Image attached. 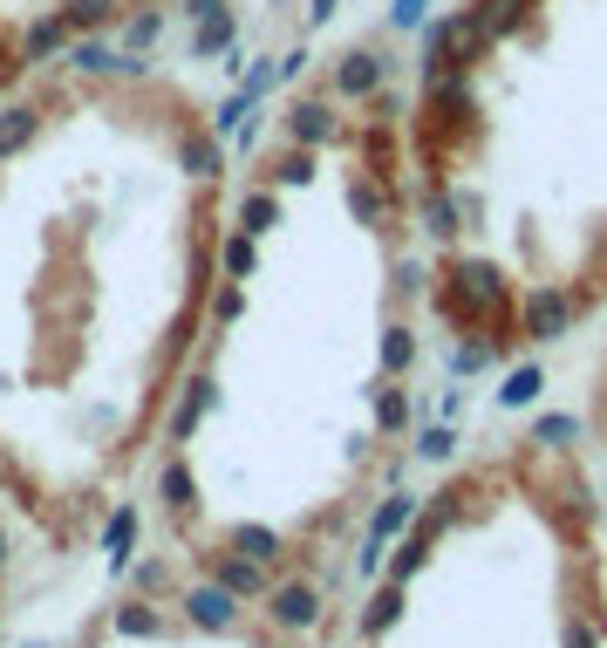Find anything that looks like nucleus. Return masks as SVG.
<instances>
[{
  "label": "nucleus",
  "mask_w": 607,
  "mask_h": 648,
  "mask_svg": "<svg viewBox=\"0 0 607 648\" xmlns=\"http://www.w3.org/2000/svg\"><path fill=\"white\" fill-rule=\"evenodd\" d=\"M157 14V0H0V90L90 34Z\"/></svg>",
  "instance_id": "obj_1"
},
{
  "label": "nucleus",
  "mask_w": 607,
  "mask_h": 648,
  "mask_svg": "<svg viewBox=\"0 0 607 648\" xmlns=\"http://www.w3.org/2000/svg\"><path fill=\"white\" fill-rule=\"evenodd\" d=\"M437 307L451 314V321H484V314H499L505 307V273L492 260H458L451 280H443V294Z\"/></svg>",
  "instance_id": "obj_2"
},
{
  "label": "nucleus",
  "mask_w": 607,
  "mask_h": 648,
  "mask_svg": "<svg viewBox=\"0 0 607 648\" xmlns=\"http://www.w3.org/2000/svg\"><path fill=\"white\" fill-rule=\"evenodd\" d=\"M383 83H389V62H383V55H369V49L342 55V69H335V96H342V103H369Z\"/></svg>",
  "instance_id": "obj_3"
},
{
  "label": "nucleus",
  "mask_w": 607,
  "mask_h": 648,
  "mask_svg": "<svg viewBox=\"0 0 607 648\" xmlns=\"http://www.w3.org/2000/svg\"><path fill=\"white\" fill-rule=\"evenodd\" d=\"M410 519H417V499H402V492H396V499L369 519V540H362V574H376V566H383V546H389Z\"/></svg>",
  "instance_id": "obj_4"
},
{
  "label": "nucleus",
  "mask_w": 607,
  "mask_h": 648,
  "mask_svg": "<svg viewBox=\"0 0 607 648\" xmlns=\"http://www.w3.org/2000/svg\"><path fill=\"white\" fill-rule=\"evenodd\" d=\"M266 615H273L280 628H314V621H321V594H314L307 581H280V587L266 594Z\"/></svg>",
  "instance_id": "obj_5"
},
{
  "label": "nucleus",
  "mask_w": 607,
  "mask_h": 648,
  "mask_svg": "<svg viewBox=\"0 0 607 648\" xmlns=\"http://www.w3.org/2000/svg\"><path fill=\"white\" fill-rule=\"evenodd\" d=\"M566 321H574V301H566V294H553V288L525 294V342H553V335H566Z\"/></svg>",
  "instance_id": "obj_6"
},
{
  "label": "nucleus",
  "mask_w": 607,
  "mask_h": 648,
  "mask_svg": "<svg viewBox=\"0 0 607 648\" xmlns=\"http://www.w3.org/2000/svg\"><path fill=\"white\" fill-rule=\"evenodd\" d=\"M287 137H294V144H307V150H321V144H335V109L321 103V96L294 103V109H287Z\"/></svg>",
  "instance_id": "obj_7"
},
{
  "label": "nucleus",
  "mask_w": 607,
  "mask_h": 648,
  "mask_svg": "<svg viewBox=\"0 0 607 648\" xmlns=\"http://www.w3.org/2000/svg\"><path fill=\"white\" fill-rule=\"evenodd\" d=\"M42 124L49 116L34 109V103H14V109H0V157H21L34 137H42Z\"/></svg>",
  "instance_id": "obj_8"
},
{
  "label": "nucleus",
  "mask_w": 607,
  "mask_h": 648,
  "mask_svg": "<svg viewBox=\"0 0 607 648\" xmlns=\"http://www.w3.org/2000/svg\"><path fill=\"white\" fill-rule=\"evenodd\" d=\"M185 615H191V628H206V635H219L226 621H232V594L212 581V587H198L191 600H185Z\"/></svg>",
  "instance_id": "obj_9"
},
{
  "label": "nucleus",
  "mask_w": 607,
  "mask_h": 648,
  "mask_svg": "<svg viewBox=\"0 0 607 648\" xmlns=\"http://www.w3.org/2000/svg\"><path fill=\"white\" fill-rule=\"evenodd\" d=\"M212 581H219V587H226L232 600H239V594H266V566H260V560H239V553H232V560H219V566H212Z\"/></svg>",
  "instance_id": "obj_10"
},
{
  "label": "nucleus",
  "mask_w": 607,
  "mask_h": 648,
  "mask_svg": "<svg viewBox=\"0 0 607 648\" xmlns=\"http://www.w3.org/2000/svg\"><path fill=\"white\" fill-rule=\"evenodd\" d=\"M458 226H464V206H458L443 185H430V191H423V232H430V239H451Z\"/></svg>",
  "instance_id": "obj_11"
},
{
  "label": "nucleus",
  "mask_w": 607,
  "mask_h": 648,
  "mask_svg": "<svg viewBox=\"0 0 607 648\" xmlns=\"http://www.w3.org/2000/svg\"><path fill=\"white\" fill-rule=\"evenodd\" d=\"M212 396H219V389H212V376H191V383H185V403H178V417H171V437H178V443L198 430V417L212 410Z\"/></svg>",
  "instance_id": "obj_12"
},
{
  "label": "nucleus",
  "mask_w": 607,
  "mask_h": 648,
  "mask_svg": "<svg viewBox=\"0 0 607 648\" xmlns=\"http://www.w3.org/2000/svg\"><path fill=\"white\" fill-rule=\"evenodd\" d=\"M226 546L239 553V560H280V533H266V525H226Z\"/></svg>",
  "instance_id": "obj_13"
},
{
  "label": "nucleus",
  "mask_w": 607,
  "mask_h": 648,
  "mask_svg": "<svg viewBox=\"0 0 607 648\" xmlns=\"http://www.w3.org/2000/svg\"><path fill=\"white\" fill-rule=\"evenodd\" d=\"M103 546H109V566L124 574V566H130V546H137V512H116L109 533H103Z\"/></svg>",
  "instance_id": "obj_14"
},
{
  "label": "nucleus",
  "mask_w": 607,
  "mask_h": 648,
  "mask_svg": "<svg viewBox=\"0 0 607 648\" xmlns=\"http://www.w3.org/2000/svg\"><path fill=\"white\" fill-rule=\"evenodd\" d=\"M348 206H355V219L376 226V219H389V191H383L376 178H355V185H348Z\"/></svg>",
  "instance_id": "obj_15"
},
{
  "label": "nucleus",
  "mask_w": 607,
  "mask_h": 648,
  "mask_svg": "<svg viewBox=\"0 0 607 648\" xmlns=\"http://www.w3.org/2000/svg\"><path fill=\"white\" fill-rule=\"evenodd\" d=\"M280 219V206H273V191H253L247 206H239V232H266Z\"/></svg>",
  "instance_id": "obj_16"
},
{
  "label": "nucleus",
  "mask_w": 607,
  "mask_h": 648,
  "mask_svg": "<svg viewBox=\"0 0 607 648\" xmlns=\"http://www.w3.org/2000/svg\"><path fill=\"white\" fill-rule=\"evenodd\" d=\"M540 389H546V383H540V369H512L499 396H505V410H525V403H533Z\"/></svg>",
  "instance_id": "obj_17"
},
{
  "label": "nucleus",
  "mask_w": 607,
  "mask_h": 648,
  "mask_svg": "<svg viewBox=\"0 0 607 648\" xmlns=\"http://www.w3.org/2000/svg\"><path fill=\"white\" fill-rule=\"evenodd\" d=\"M396 607H402V594H396V581H389V587L369 600V615H362V635H383V628L396 621Z\"/></svg>",
  "instance_id": "obj_18"
},
{
  "label": "nucleus",
  "mask_w": 607,
  "mask_h": 648,
  "mask_svg": "<svg viewBox=\"0 0 607 648\" xmlns=\"http://www.w3.org/2000/svg\"><path fill=\"white\" fill-rule=\"evenodd\" d=\"M165 621H157V607H144V600H130V607H116V635H157Z\"/></svg>",
  "instance_id": "obj_19"
},
{
  "label": "nucleus",
  "mask_w": 607,
  "mask_h": 648,
  "mask_svg": "<svg viewBox=\"0 0 607 648\" xmlns=\"http://www.w3.org/2000/svg\"><path fill=\"white\" fill-rule=\"evenodd\" d=\"M165 505H171V512H191V505H198L191 471H185V464H165Z\"/></svg>",
  "instance_id": "obj_20"
},
{
  "label": "nucleus",
  "mask_w": 607,
  "mask_h": 648,
  "mask_svg": "<svg viewBox=\"0 0 607 648\" xmlns=\"http://www.w3.org/2000/svg\"><path fill=\"white\" fill-rule=\"evenodd\" d=\"M226 273H239V280L253 273V232H232L226 239Z\"/></svg>",
  "instance_id": "obj_21"
},
{
  "label": "nucleus",
  "mask_w": 607,
  "mask_h": 648,
  "mask_svg": "<svg viewBox=\"0 0 607 648\" xmlns=\"http://www.w3.org/2000/svg\"><path fill=\"white\" fill-rule=\"evenodd\" d=\"M376 417H383V430H402V424H410V403H402V389H383V396H376Z\"/></svg>",
  "instance_id": "obj_22"
},
{
  "label": "nucleus",
  "mask_w": 607,
  "mask_h": 648,
  "mask_svg": "<svg viewBox=\"0 0 607 648\" xmlns=\"http://www.w3.org/2000/svg\"><path fill=\"white\" fill-rule=\"evenodd\" d=\"M492 355H499L492 342H464V348L451 355V369H458V376H471V369H484V362H492Z\"/></svg>",
  "instance_id": "obj_23"
},
{
  "label": "nucleus",
  "mask_w": 607,
  "mask_h": 648,
  "mask_svg": "<svg viewBox=\"0 0 607 648\" xmlns=\"http://www.w3.org/2000/svg\"><path fill=\"white\" fill-rule=\"evenodd\" d=\"M417 451L443 464V458H451V451H458V437H451V424H443V430H423V437H417Z\"/></svg>",
  "instance_id": "obj_24"
},
{
  "label": "nucleus",
  "mask_w": 607,
  "mask_h": 648,
  "mask_svg": "<svg viewBox=\"0 0 607 648\" xmlns=\"http://www.w3.org/2000/svg\"><path fill=\"white\" fill-rule=\"evenodd\" d=\"M410 355H417V348H410V335H402V328L383 335V362H389V369H410Z\"/></svg>",
  "instance_id": "obj_25"
},
{
  "label": "nucleus",
  "mask_w": 607,
  "mask_h": 648,
  "mask_svg": "<svg viewBox=\"0 0 607 648\" xmlns=\"http://www.w3.org/2000/svg\"><path fill=\"white\" fill-rule=\"evenodd\" d=\"M580 424L574 417H540V443H566V437H574Z\"/></svg>",
  "instance_id": "obj_26"
},
{
  "label": "nucleus",
  "mask_w": 607,
  "mask_h": 648,
  "mask_svg": "<svg viewBox=\"0 0 607 648\" xmlns=\"http://www.w3.org/2000/svg\"><path fill=\"white\" fill-rule=\"evenodd\" d=\"M239 307H247V294H239V288H219V294H212V314H219V321H239Z\"/></svg>",
  "instance_id": "obj_27"
},
{
  "label": "nucleus",
  "mask_w": 607,
  "mask_h": 648,
  "mask_svg": "<svg viewBox=\"0 0 607 648\" xmlns=\"http://www.w3.org/2000/svg\"><path fill=\"white\" fill-rule=\"evenodd\" d=\"M396 294H423V266H396Z\"/></svg>",
  "instance_id": "obj_28"
},
{
  "label": "nucleus",
  "mask_w": 607,
  "mask_h": 648,
  "mask_svg": "<svg viewBox=\"0 0 607 648\" xmlns=\"http://www.w3.org/2000/svg\"><path fill=\"white\" fill-rule=\"evenodd\" d=\"M566 648H600V641H594V628H566Z\"/></svg>",
  "instance_id": "obj_29"
},
{
  "label": "nucleus",
  "mask_w": 607,
  "mask_h": 648,
  "mask_svg": "<svg viewBox=\"0 0 607 648\" xmlns=\"http://www.w3.org/2000/svg\"><path fill=\"white\" fill-rule=\"evenodd\" d=\"M0 560H8V533H0Z\"/></svg>",
  "instance_id": "obj_30"
}]
</instances>
